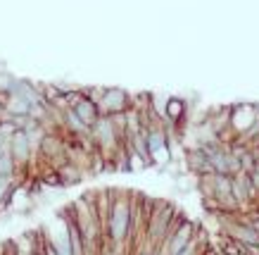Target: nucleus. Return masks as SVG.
<instances>
[{
	"mask_svg": "<svg viewBox=\"0 0 259 255\" xmlns=\"http://www.w3.org/2000/svg\"><path fill=\"white\" fill-rule=\"evenodd\" d=\"M162 115H164V120L169 124H174V127L179 129V124H183L186 115H188V105H186L183 98H169L164 103V112Z\"/></svg>",
	"mask_w": 259,
	"mask_h": 255,
	"instance_id": "39448f33",
	"label": "nucleus"
},
{
	"mask_svg": "<svg viewBox=\"0 0 259 255\" xmlns=\"http://www.w3.org/2000/svg\"><path fill=\"white\" fill-rule=\"evenodd\" d=\"M176 255H197V246H195V239L190 241L188 246L183 248V250H181V253H176Z\"/></svg>",
	"mask_w": 259,
	"mask_h": 255,
	"instance_id": "0eeeda50",
	"label": "nucleus"
},
{
	"mask_svg": "<svg viewBox=\"0 0 259 255\" xmlns=\"http://www.w3.org/2000/svg\"><path fill=\"white\" fill-rule=\"evenodd\" d=\"M131 107V93L124 91V88H105L102 91L100 100H98V110L100 115H117V112H124Z\"/></svg>",
	"mask_w": 259,
	"mask_h": 255,
	"instance_id": "f03ea898",
	"label": "nucleus"
},
{
	"mask_svg": "<svg viewBox=\"0 0 259 255\" xmlns=\"http://www.w3.org/2000/svg\"><path fill=\"white\" fill-rule=\"evenodd\" d=\"M186 165H188V169L197 176L214 172L212 165H209V158L204 155V151L200 148V145H190L188 151H186Z\"/></svg>",
	"mask_w": 259,
	"mask_h": 255,
	"instance_id": "7ed1b4c3",
	"label": "nucleus"
},
{
	"mask_svg": "<svg viewBox=\"0 0 259 255\" xmlns=\"http://www.w3.org/2000/svg\"><path fill=\"white\" fill-rule=\"evenodd\" d=\"M134 255H150V250H148V248H141V250H136Z\"/></svg>",
	"mask_w": 259,
	"mask_h": 255,
	"instance_id": "6e6552de",
	"label": "nucleus"
},
{
	"mask_svg": "<svg viewBox=\"0 0 259 255\" xmlns=\"http://www.w3.org/2000/svg\"><path fill=\"white\" fill-rule=\"evenodd\" d=\"M0 176H10V179H17V165L10 153H3L0 155Z\"/></svg>",
	"mask_w": 259,
	"mask_h": 255,
	"instance_id": "423d86ee",
	"label": "nucleus"
},
{
	"mask_svg": "<svg viewBox=\"0 0 259 255\" xmlns=\"http://www.w3.org/2000/svg\"><path fill=\"white\" fill-rule=\"evenodd\" d=\"M105 234L110 239L107 248H117V250L128 239V234H131V196L112 191V205L107 222H105Z\"/></svg>",
	"mask_w": 259,
	"mask_h": 255,
	"instance_id": "f257e3e1",
	"label": "nucleus"
},
{
	"mask_svg": "<svg viewBox=\"0 0 259 255\" xmlns=\"http://www.w3.org/2000/svg\"><path fill=\"white\" fill-rule=\"evenodd\" d=\"M71 110L76 112V117H79L83 124H86L88 129H91V124H93L98 117H100V110H98V103L95 100H91V98L83 93V96L76 100V103L71 105Z\"/></svg>",
	"mask_w": 259,
	"mask_h": 255,
	"instance_id": "20e7f679",
	"label": "nucleus"
}]
</instances>
